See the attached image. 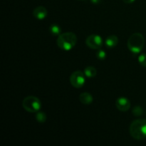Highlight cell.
Masks as SVG:
<instances>
[{
    "instance_id": "obj_11",
    "label": "cell",
    "mask_w": 146,
    "mask_h": 146,
    "mask_svg": "<svg viewBox=\"0 0 146 146\" xmlns=\"http://www.w3.org/2000/svg\"><path fill=\"white\" fill-rule=\"evenodd\" d=\"M84 74L88 78H92L96 76L97 70L94 66H87L84 69Z\"/></svg>"
},
{
    "instance_id": "obj_15",
    "label": "cell",
    "mask_w": 146,
    "mask_h": 146,
    "mask_svg": "<svg viewBox=\"0 0 146 146\" xmlns=\"http://www.w3.org/2000/svg\"><path fill=\"white\" fill-rule=\"evenodd\" d=\"M96 57L98 59L101 60V61H104L106 58V53L104 50L99 48L96 52Z\"/></svg>"
},
{
    "instance_id": "obj_2",
    "label": "cell",
    "mask_w": 146,
    "mask_h": 146,
    "mask_svg": "<svg viewBox=\"0 0 146 146\" xmlns=\"http://www.w3.org/2000/svg\"><path fill=\"white\" fill-rule=\"evenodd\" d=\"M129 132L135 140L141 141L146 138V119L139 118L133 121L130 125Z\"/></svg>"
},
{
    "instance_id": "obj_18",
    "label": "cell",
    "mask_w": 146,
    "mask_h": 146,
    "mask_svg": "<svg viewBox=\"0 0 146 146\" xmlns=\"http://www.w3.org/2000/svg\"><path fill=\"white\" fill-rule=\"evenodd\" d=\"M135 1V0H123V1L124 3H125V4H132V3H133Z\"/></svg>"
},
{
    "instance_id": "obj_17",
    "label": "cell",
    "mask_w": 146,
    "mask_h": 146,
    "mask_svg": "<svg viewBox=\"0 0 146 146\" xmlns=\"http://www.w3.org/2000/svg\"><path fill=\"white\" fill-rule=\"evenodd\" d=\"M94 4H98L101 2L102 0H90Z\"/></svg>"
},
{
    "instance_id": "obj_19",
    "label": "cell",
    "mask_w": 146,
    "mask_h": 146,
    "mask_svg": "<svg viewBox=\"0 0 146 146\" xmlns=\"http://www.w3.org/2000/svg\"><path fill=\"white\" fill-rule=\"evenodd\" d=\"M78 1H85V0H78Z\"/></svg>"
},
{
    "instance_id": "obj_5",
    "label": "cell",
    "mask_w": 146,
    "mask_h": 146,
    "mask_svg": "<svg viewBox=\"0 0 146 146\" xmlns=\"http://www.w3.org/2000/svg\"><path fill=\"white\" fill-rule=\"evenodd\" d=\"M86 82V76L84 72L81 71H76L71 74L70 76V83L73 87L80 88L84 85Z\"/></svg>"
},
{
    "instance_id": "obj_8",
    "label": "cell",
    "mask_w": 146,
    "mask_h": 146,
    "mask_svg": "<svg viewBox=\"0 0 146 146\" xmlns=\"http://www.w3.org/2000/svg\"><path fill=\"white\" fill-rule=\"evenodd\" d=\"M32 14L33 16H34L36 19L43 20L47 17L48 11H47V9L44 7L39 6V7H37L34 9Z\"/></svg>"
},
{
    "instance_id": "obj_4",
    "label": "cell",
    "mask_w": 146,
    "mask_h": 146,
    "mask_svg": "<svg viewBox=\"0 0 146 146\" xmlns=\"http://www.w3.org/2000/svg\"><path fill=\"white\" fill-rule=\"evenodd\" d=\"M22 106L28 112L36 113L41 109V102L37 97L29 96L23 100Z\"/></svg>"
},
{
    "instance_id": "obj_12",
    "label": "cell",
    "mask_w": 146,
    "mask_h": 146,
    "mask_svg": "<svg viewBox=\"0 0 146 146\" xmlns=\"http://www.w3.org/2000/svg\"><path fill=\"white\" fill-rule=\"evenodd\" d=\"M49 31L54 36H59L61 34V27L56 24H51L49 27Z\"/></svg>"
},
{
    "instance_id": "obj_6",
    "label": "cell",
    "mask_w": 146,
    "mask_h": 146,
    "mask_svg": "<svg viewBox=\"0 0 146 146\" xmlns=\"http://www.w3.org/2000/svg\"><path fill=\"white\" fill-rule=\"evenodd\" d=\"M103 44H104V41L101 36L97 34H92V35L88 36L86 39V44L92 49H99L103 46Z\"/></svg>"
},
{
    "instance_id": "obj_13",
    "label": "cell",
    "mask_w": 146,
    "mask_h": 146,
    "mask_svg": "<svg viewBox=\"0 0 146 146\" xmlns=\"http://www.w3.org/2000/svg\"><path fill=\"white\" fill-rule=\"evenodd\" d=\"M36 119L38 122L41 123H44L46 121V114L43 112V111H38L36 114Z\"/></svg>"
},
{
    "instance_id": "obj_3",
    "label": "cell",
    "mask_w": 146,
    "mask_h": 146,
    "mask_svg": "<svg viewBox=\"0 0 146 146\" xmlns=\"http://www.w3.org/2000/svg\"><path fill=\"white\" fill-rule=\"evenodd\" d=\"M145 44V38L141 33H133L128 40V48L133 54H138L142 51Z\"/></svg>"
},
{
    "instance_id": "obj_10",
    "label": "cell",
    "mask_w": 146,
    "mask_h": 146,
    "mask_svg": "<svg viewBox=\"0 0 146 146\" xmlns=\"http://www.w3.org/2000/svg\"><path fill=\"white\" fill-rule=\"evenodd\" d=\"M106 46L108 48H113L118 44V38L115 35H110L106 38L105 41Z\"/></svg>"
},
{
    "instance_id": "obj_1",
    "label": "cell",
    "mask_w": 146,
    "mask_h": 146,
    "mask_svg": "<svg viewBox=\"0 0 146 146\" xmlns=\"http://www.w3.org/2000/svg\"><path fill=\"white\" fill-rule=\"evenodd\" d=\"M77 43V36L73 32L61 33L56 39V44L64 51H70L76 46Z\"/></svg>"
},
{
    "instance_id": "obj_9",
    "label": "cell",
    "mask_w": 146,
    "mask_h": 146,
    "mask_svg": "<svg viewBox=\"0 0 146 146\" xmlns=\"http://www.w3.org/2000/svg\"><path fill=\"white\" fill-rule=\"evenodd\" d=\"M79 101L81 104H84V105H89V104H92L94 98L91 94L88 92H84L80 94Z\"/></svg>"
},
{
    "instance_id": "obj_16",
    "label": "cell",
    "mask_w": 146,
    "mask_h": 146,
    "mask_svg": "<svg viewBox=\"0 0 146 146\" xmlns=\"http://www.w3.org/2000/svg\"><path fill=\"white\" fill-rule=\"evenodd\" d=\"M138 62L141 66L146 67V54L143 53L138 56Z\"/></svg>"
},
{
    "instance_id": "obj_7",
    "label": "cell",
    "mask_w": 146,
    "mask_h": 146,
    "mask_svg": "<svg viewBox=\"0 0 146 146\" xmlns=\"http://www.w3.org/2000/svg\"><path fill=\"white\" fill-rule=\"evenodd\" d=\"M115 106L120 111L126 112L131 108V101L125 97H121L116 100Z\"/></svg>"
},
{
    "instance_id": "obj_14",
    "label": "cell",
    "mask_w": 146,
    "mask_h": 146,
    "mask_svg": "<svg viewBox=\"0 0 146 146\" xmlns=\"http://www.w3.org/2000/svg\"><path fill=\"white\" fill-rule=\"evenodd\" d=\"M132 113L135 116L139 117L143 114V109L140 106H136L133 107L132 110Z\"/></svg>"
}]
</instances>
